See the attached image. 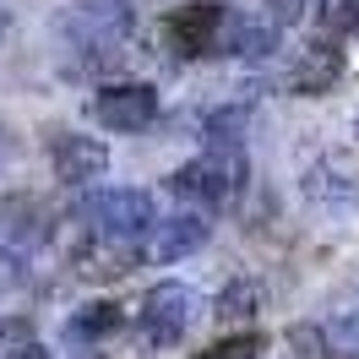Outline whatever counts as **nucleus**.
Here are the masks:
<instances>
[{
  "label": "nucleus",
  "mask_w": 359,
  "mask_h": 359,
  "mask_svg": "<svg viewBox=\"0 0 359 359\" xmlns=\"http://www.w3.org/2000/svg\"><path fill=\"white\" fill-rule=\"evenodd\" d=\"M245 180H250L245 147H207L202 158L180 163L163 185L180 196V207H196V212H207V218H212V212H224V207H240Z\"/></svg>",
  "instance_id": "nucleus-2"
},
{
  "label": "nucleus",
  "mask_w": 359,
  "mask_h": 359,
  "mask_svg": "<svg viewBox=\"0 0 359 359\" xmlns=\"http://www.w3.org/2000/svg\"><path fill=\"white\" fill-rule=\"evenodd\" d=\"M88 114L98 120V131L131 136V131L158 120V88L153 82H104L88 98Z\"/></svg>",
  "instance_id": "nucleus-6"
},
{
  "label": "nucleus",
  "mask_w": 359,
  "mask_h": 359,
  "mask_svg": "<svg viewBox=\"0 0 359 359\" xmlns=\"http://www.w3.org/2000/svg\"><path fill=\"white\" fill-rule=\"evenodd\" d=\"M289 343L299 359H327V348H321V321H299V327H289Z\"/></svg>",
  "instance_id": "nucleus-19"
},
{
  "label": "nucleus",
  "mask_w": 359,
  "mask_h": 359,
  "mask_svg": "<svg viewBox=\"0 0 359 359\" xmlns=\"http://www.w3.org/2000/svg\"><path fill=\"white\" fill-rule=\"evenodd\" d=\"M0 359H49L27 316H0Z\"/></svg>",
  "instance_id": "nucleus-15"
},
{
  "label": "nucleus",
  "mask_w": 359,
  "mask_h": 359,
  "mask_svg": "<svg viewBox=\"0 0 359 359\" xmlns=\"http://www.w3.org/2000/svg\"><path fill=\"white\" fill-rule=\"evenodd\" d=\"M343 82V49L332 39H316L311 49L294 55V66L278 76V88L294 93V98H316V93H332Z\"/></svg>",
  "instance_id": "nucleus-9"
},
{
  "label": "nucleus",
  "mask_w": 359,
  "mask_h": 359,
  "mask_svg": "<svg viewBox=\"0 0 359 359\" xmlns=\"http://www.w3.org/2000/svg\"><path fill=\"white\" fill-rule=\"evenodd\" d=\"M321 348L327 359H359V311H337L321 321Z\"/></svg>",
  "instance_id": "nucleus-16"
},
{
  "label": "nucleus",
  "mask_w": 359,
  "mask_h": 359,
  "mask_svg": "<svg viewBox=\"0 0 359 359\" xmlns=\"http://www.w3.org/2000/svg\"><path fill=\"white\" fill-rule=\"evenodd\" d=\"M202 321V294L191 283H153L136 305V343L142 348H180Z\"/></svg>",
  "instance_id": "nucleus-4"
},
{
  "label": "nucleus",
  "mask_w": 359,
  "mask_h": 359,
  "mask_svg": "<svg viewBox=\"0 0 359 359\" xmlns=\"http://www.w3.org/2000/svg\"><path fill=\"white\" fill-rule=\"evenodd\" d=\"M354 136H359V120H354Z\"/></svg>",
  "instance_id": "nucleus-21"
},
{
  "label": "nucleus",
  "mask_w": 359,
  "mask_h": 359,
  "mask_svg": "<svg viewBox=\"0 0 359 359\" xmlns=\"http://www.w3.org/2000/svg\"><path fill=\"white\" fill-rule=\"evenodd\" d=\"M229 27V6L218 0H185L163 17V44L175 60H202V55H218V39Z\"/></svg>",
  "instance_id": "nucleus-5"
},
{
  "label": "nucleus",
  "mask_w": 359,
  "mask_h": 359,
  "mask_svg": "<svg viewBox=\"0 0 359 359\" xmlns=\"http://www.w3.org/2000/svg\"><path fill=\"white\" fill-rule=\"evenodd\" d=\"M250 131V104L245 98H234V104H212L202 114V142L207 147H240Z\"/></svg>",
  "instance_id": "nucleus-13"
},
{
  "label": "nucleus",
  "mask_w": 359,
  "mask_h": 359,
  "mask_svg": "<svg viewBox=\"0 0 359 359\" xmlns=\"http://www.w3.org/2000/svg\"><path fill=\"white\" fill-rule=\"evenodd\" d=\"M212 240V218L196 212V207H175V212H163L147 234V256L153 262H185V256H196V250Z\"/></svg>",
  "instance_id": "nucleus-8"
},
{
  "label": "nucleus",
  "mask_w": 359,
  "mask_h": 359,
  "mask_svg": "<svg viewBox=\"0 0 359 359\" xmlns=\"http://www.w3.org/2000/svg\"><path fill=\"white\" fill-rule=\"evenodd\" d=\"M142 256L147 245H131V240H82L76 245V278H88V283H114V278H126L131 267H142Z\"/></svg>",
  "instance_id": "nucleus-11"
},
{
  "label": "nucleus",
  "mask_w": 359,
  "mask_h": 359,
  "mask_svg": "<svg viewBox=\"0 0 359 359\" xmlns=\"http://www.w3.org/2000/svg\"><path fill=\"white\" fill-rule=\"evenodd\" d=\"M262 348H267V337H262V332H240V337H218L202 359H256Z\"/></svg>",
  "instance_id": "nucleus-18"
},
{
  "label": "nucleus",
  "mask_w": 359,
  "mask_h": 359,
  "mask_svg": "<svg viewBox=\"0 0 359 359\" xmlns=\"http://www.w3.org/2000/svg\"><path fill=\"white\" fill-rule=\"evenodd\" d=\"M256 311H262V283H256V278H229L224 289H218V299H212V316H218L224 327H240V321H250Z\"/></svg>",
  "instance_id": "nucleus-14"
},
{
  "label": "nucleus",
  "mask_w": 359,
  "mask_h": 359,
  "mask_svg": "<svg viewBox=\"0 0 359 359\" xmlns=\"http://www.w3.org/2000/svg\"><path fill=\"white\" fill-rule=\"evenodd\" d=\"M49 169H55V185L93 191L109 175V147H104V136H88V131H55L49 136Z\"/></svg>",
  "instance_id": "nucleus-7"
},
{
  "label": "nucleus",
  "mask_w": 359,
  "mask_h": 359,
  "mask_svg": "<svg viewBox=\"0 0 359 359\" xmlns=\"http://www.w3.org/2000/svg\"><path fill=\"white\" fill-rule=\"evenodd\" d=\"M316 27L321 33H359V0H332L316 11Z\"/></svg>",
  "instance_id": "nucleus-17"
},
{
  "label": "nucleus",
  "mask_w": 359,
  "mask_h": 359,
  "mask_svg": "<svg viewBox=\"0 0 359 359\" xmlns=\"http://www.w3.org/2000/svg\"><path fill=\"white\" fill-rule=\"evenodd\" d=\"M278 33H283V17L272 11H229V27L218 39V55H240V60H262L278 49Z\"/></svg>",
  "instance_id": "nucleus-10"
},
{
  "label": "nucleus",
  "mask_w": 359,
  "mask_h": 359,
  "mask_svg": "<svg viewBox=\"0 0 359 359\" xmlns=\"http://www.w3.org/2000/svg\"><path fill=\"white\" fill-rule=\"evenodd\" d=\"M6 33H11V11L0 6V39H6Z\"/></svg>",
  "instance_id": "nucleus-20"
},
{
  "label": "nucleus",
  "mask_w": 359,
  "mask_h": 359,
  "mask_svg": "<svg viewBox=\"0 0 359 359\" xmlns=\"http://www.w3.org/2000/svg\"><path fill=\"white\" fill-rule=\"evenodd\" d=\"M76 224L88 229L93 240H131L147 245V234L158 224V207L142 185H98L93 196L76 202Z\"/></svg>",
  "instance_id": "nucleus-3"
},
{
  "label": "nucleus",
  "mask_w": 359,
  "mask_h": 359,
  "mask_svg": "<svg viewBox=\"0 0 359 359\" xmlns=\"http://www.w3.org/2000/svg\"><path fill=\"white\" fill-rule=\"evenodd\" d=\"M120 327H126V311H120L114 299H88V305H76V311L66 316V343L93 348V343H109Z\"/></svg>",
  "instance_id": "nucleus-12"
},
{
  "label": "nucleus",
  "mask_w": 359,
  "mask_h": 359,
  "mask_svg": "<svg viewBox=\"0 0 359 359\" xmlns=\"http://www.w3.org/2000/svg\"><path fill=\"white\" fill-rule=\"evenodd\" d=\"M136 39V11L131 0H76L60 11V44H66L76 71H104L114 66Z\"/></svg>",
  "instance_id": "nucleus-1"
}]
</instances>
